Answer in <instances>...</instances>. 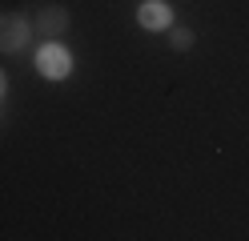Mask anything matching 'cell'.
Wrapping results in <instances>:
<instances>
[{
	"label": "cell",
	"instance_id": "obj_1",
	"mask_svg": "<svg viewBox=\"0 0 249 241\" xmlns=\"http://www.w3.org/2000/svg\"><path fill=\"white\" fill-rule=\"evenodd\" d=\"M33 37L36 32H33V20H28V16H20V12H4L0 16V53L4 56H20Z\"/></svg>",
	"mask_w": 249,
	"mask_h": 241
},
{
	"label": "cell",
	"instance_id": "obj_2",
	"mask_svg": "<svg viewBox=\"0 0 249 241\" xmlns=\"http://www.w3.org/2000/svg\"><path fill=\"white\" fill-rule=\"evenodd\" d=\"M36 73H40L44 80H69V76H72V56H69V48L56 44V40H49V44L36 53Z\"/></svg>",
	"mask_w": 249,
	"mask_h": 241
},
{
	"label": "cell",
	"instance_id": "obj_3",
	"mask_svg": "<svg viewBox=\"0 0 249 241\" xmlns=\"http://www.w3.org/2000/svg\"><path fill=\"white\" fill-rule=\"evenodd\" d=\"M69 24H72V16H69V8H60V4H49V8H40L33 16V32L40 40H60L69 32Z\"/></svg>",
	"mask_w": 249,
	"mask_h": 241
},
{
	"label": "cell",
	"instance_id": "obj_4",
	"mask_svg": "<svg viewBox=\"0 0 249 241\" xmlns=\"http://www.w3.org/2000/svg\"><path fill=\"white\" fill-rule=\"evenodd\" d=\"M137 24L145 32H169L173 28V8H169V0H141V4H137Z\"/></svg>",
	"mask_w": 249,
	"mask_h": 241
},
{
	"label": "cell",
	"instance_id": "obj_5",
	"mask_svg": "<svg viewBox=\"0 0 249 241\" xmlns=\"http://www.w3.org/2000/svg\"><path fill=\"white\" fill-rule=\"evenodd\" d=\"M193 44H197L193 28H169V48H173V53H189Z\"/></svg>",
	"mask_w": 249,
	"mask_h": 241
},
{
	"label": "cell",
	"instance_id": "obj_6",
	"mask_svg": "<svg viewBox=\"0 0 249 241\" xmlns=\"http://www.w3.org/2000/svg\"><path fill=\"white\" fill-rule=\"evenodd\" d=\"M4 93H8V73L0 69V101H4Z\"/></svg>",
	"mask_w": 249,
	"mask_h": 241
}]
</instances>
